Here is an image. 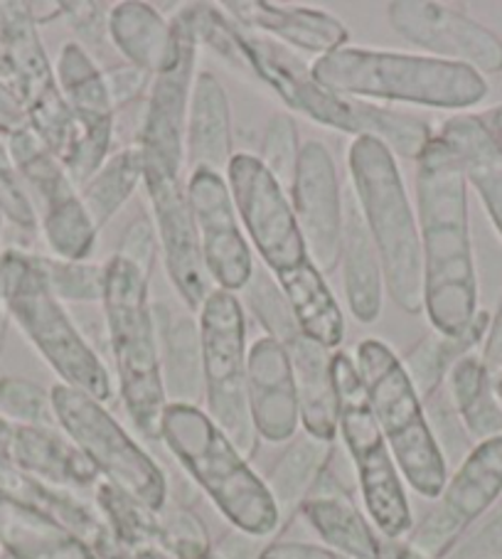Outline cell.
<instances>
[{"label":"cell","instance_id":"11","mask_svg":"<svg viewBox=\"0 0 502 559\" xmlns=\"http://www.w3.org/2000/svg\"><path fill=\"white\" fill-rule=\"evenodd\" d=\"M247 304L268 338L284 345L301 409V427L308 437L335 443L337 437V392L333 378V353L303 335L291 313L282 286L268 269H259L244 288Z\"/></svg>","mask_w":502,"mask_h":559},{"label":"cell","instance_id":"21","mask_svg":"<svg viewBox=\"0 0 502 559\" xmlns=\"http://www.w3.org/2000/svg\"><path fill=\"white\" fill-rule=\"evenodd\" d=\"M143 188L151 200L153 225L166 264V274L188 311L198 313L205 298L215 292L202 264L195 222L182 173L143 170Z\"/></svg>","mask_w":502,"mask_h":559},{"label":"cell","instance_id":"30","mask_svg":"<svg viewBox=\"0 0 502 559\" xmlns=\"http://www.w3.org/2000/svg\"><path fill=\"white\" fill-rule=\"evenodd\" d=\"M274 278L303 335L327 350L340 348L345 341V316L321 269L308 259L288 272L274 274Z\"/></svg>","mask_w":502,"mask_h":559},{"label":"cell","instance_id":"35","mask_svg":"<svg viewBox=\"0 0 502 559\" xmlns=\"http://www.w3.org/2000/svg\"><path fill=\"white\" fill-rule=\"evenodd\" d=\"M443 390L473 443L502 437V407L492 392V372L478 353L453 365Z\"/></svg>","mask_w":502,"mask_h":559},{"label":"cell","instance_id":"46","mask_svg":"<svg viewBox=\"0 0 502 559\" xmlns=\"http://www.w3.org/2000/svg\"><path fill=\"white\" fill-rule=\"evenodd\" d=\"M158 252L160 247H158V235H156V225H153V217L148 212H141V215H136L129 225H125L113 254L136 266L139 272L151 282Z\"/></svg>","mask_w":502,"mask_h":559},{"label":"cell","instance_id":"28","mask_svg":"<svg viewBox=\"0 0 502 559\" xmlns=\"http://www.w3.org/2000/svg\"><path fill=\"white\" fill-rule=\"evenodd\" d=\"M437 136L458 158L466 182L478 192L492 227L502 237V151L482 127L480 114H453L439 123Z\"/></svg>","mask_w":502,"mask_h":559},{"label":"cell","instance_id":"13","mask_svg":"<svg viewBox=\"0 0 502 559\" xmlns=\"http://www.w3.org/2000/svg\"><path fill=\"white\" fill-rule=\"evenodd\" d=\"M225 178L239 225L268 272H288L311 259L298 229L291 195L254 153H235Z\"/></svg>","mask_w":502,"mask_h":559},{"label":"cell","instance_id":"40","mask_svg":"<svg viewBox=\"0 0 502 559\" xmlns=\"http://www.w3.org/2000/svg\"><path fill=\"white\" fill-rule=\"evenodd\" d=\"M35 264L57 301H104V264L67 262V259L57 257H35Z\"/></svg>","mask_w":502,"mask_h":559},{"label":"cell","instance_id":"22","mask_svg":"<svg viewBox=\"0 0 502 559\" xmlns=\"http://www.w3.org/2000/svg\"><path fill=\"white\" fill-rule=\"evenodd\" d=\"M291 202L311 262L323 274L340 264L345 195L331 148L311 139L301 146Z\"/></svg>","mask_w":502,"mask_h":559},{"label":"cell","instance_id":"5","mask_svg":"<svg viewBox=\"0 0 502 559\" xmlns=\"http://www.w3.org/2000/svg\"><path fill=\"white\" fill-rule=\"evenodd\" d=\"M148 288V278L125 259L111 254L104 262L101 308L119 397L141 437L160 441L168 397L163 388L158 331Z\"/></svg>","mask_w":502,"mask_h":559},{"label":"cell","instance_id":"43","mask_svg":"<svg viewBox=\"0 0 502 559\" xmlns=\"http://www.w3.org/2000/svg\"><path fill=\"white\" fill-rule=\"evenodd\" d=\"M160 547L172 559H207L215 549L202 518L182 506L160 510Z\"/></svg>","mask_w":502,"mask_h":559},{"label":"cell","instance_id":"37","mask_svg":"<svg viewBox=\"0 0 502 559\" xmlns=\"http://www.w3.org/2000/svg\"><path fill=\"white\" fill-rule=\"evenodd\" d=\"M94 506L109 525L111 535L129 557L141 547L160 545V513L143 506L109 480H99L94 488Z\"/></svg>","mask_w":502,"mask_h":559},{"label":"cell","instance_id":"41","mask_svg":"<svg viewBox=\"0 0 502 559\" xmlns=\"http://www.w3.org/2000/svg\"><path fill=\"white\" fill-rule=\"evenodd\" d=\"M180 8L188 17L200 50L202 47H207V50H212L219 57V60H225L227 64H235L241 72H249V64L237 43V25L225 11H222V5L186 3Z\"/></svg>","mask_w":502,"mask_h":559},{"label":"cell","instance_id":"50","mask_svg":"<svg viewBox=\"0 0 502 559\" xmlns=\"http://www.w3.org/2000/svg\"><path fill=\"white\" fill-rule=\"evenodd\" d=\"M259 559H347L327 545L301 543V539H276L259 552Z\"/></svg>","mask_w":502,"mask_h":559},{"label":"cell","instance_id":"55","mask_svg":"<svg viewBox=\"0 0 502 559\" xmlns=\"http://www.w3.org/2000/svg\"><path fill=\"white\" fill-rule=\"evenodd\" d=\"M8 313H11V308H8L5 296H0V345H3L5 338V325H8Z\"/></svg>","mask_w":502,"mask_h":559},{"label":"cell","instance_id":"10","mask_svg":"<svg viewBox=\"0 0 502 559\" xmlns=\"http://www.w3.org/2000/svg\"><path fill=\"white\" fill-rule=\"evenodd\" d=\"M205 374V412L231 443L251 459L259 437L247 400V316L237 294L215 288L198 311Z\"/></svg>","mask_w":502,"mask_h":559},{"label":"cell","instance_id":"14","mask_svg":"<svg viewBox=\"0 0 502 559\" xmlns=\"http://www.w3.org/2000/svg\"><path fill=\"white\" fill-rule=\"evenodd\" d=\"M502 496V437L480 441L446 480L429 513L414 523L409 543L431 559H446L468 530Z\"/></svg>","mask_w":502,"mask_h":559},{"label":"cell","instance_id":"16","mask_svg":"<svg viewBox=\"0 0 502 559\" xmlns=\"http://www.w3.org/2000/svg\"><path fill=\"white\" fill-rule=\"evenodd\" d=\"M11 156L27 186L43 200V233L47 247L57 259L86 262L99 239V229L86 215L80 190L74 188L62 163L31 127L11 133Z\"/></svg>","mask_w":502,"mask_h":559},{"label":"cell","instance_id":"29","mask_svg":"<svg viewBox=\"0 0 502 559\" xmlns=\"http://www.w3.org/2000/svg\"><path fill=\"white\" fill-rule=\"evenodd\" d=\"M340 272L343 288L350 313L357 323L372 325L382 313L384 304V274L376 254L370 229L360 207L350 195H345V219H343V245H340Z\"/></svg>","mask_w":502,"mask_h":559},{"label":"cell","instance_id":"9","mask_svg":"<svg viewBox=\"0 0 502 559\" xmlns=\"http://www.w3.org/2000/svg\"><path fill=\"white\" fill-rule=\"evenodd\" d=\"M50 394L57 424L96 474L160 513L168 506V480L148 451L89 394L70 384H55Z\"/></svg>","mask_w":502,"mask_h":559},{"label":"cell","instance_id":"15","mask_svg":"<svg viewBox=\"0 0 502 559\" xmlns=\"http://www.w3.org/2000/svg\"><path fill=\"white\" fill-rule=\"evenodd\" d=\"M172 47L163 70L153 76L146 99V121L141 131L143 170H186V129L190 96L198 76L200 45L182 8L170 17Z\"/></svg>","mask_w":502,"mask_h":559},{"label":"cell","instance_id":"52","mask_svg":"<svg viewBox=\"0 0 502 559\" xmlns=\"http://www.w3.org/2000/svg\"><path fill=\"white\" fill-rule=\"evenodd\" d=\"M380 559H431V557L419 552L407 537L402 539L380 537Z\"/></svg>","mask_w":502,"mask_h":559},{"label":"cell","instance_id":"17","mask_svg":"<svg viewBox=\"0 0 502 559\" xmlns=\"http://www.w3.org/2000/svg\"><path fill=\"white\" fill-rule=\"evenodd\" d=\"M237 43L249 72L259 76L288 109L303 114L325 129L347 133L352 139L362 136L364 102L327 92L313 76L311 62L264 35L237 25Z\"/></svg>","mask_w":502,"mask_h":559},{"label":"cell","instance_id":"20","mask_svg":"<svg viewBox=\"0 0 502 559\" xmlns=\"http://www.w3.org/2000/svg\"><path fill=\"white\" fill-rule=\"evenodd\" d=\"M188 200L202 264L219 292H244L256 272L251 245L239 225L227 178L215 170H190Z\"/></svg>","mask_w":502,"mask_h":559},{"label":"cell","instance_id":"27","mask_svg":"<svg viewBox=\"0 0 502 559\" xmlns=\"http://www.w3.org/2000/svg\"><path fill=\"white\" fill-rule=\"evenodd\" d=\"M231 156H235V133H231L227 90L212 72H198L188 111L186 168H205L225 176Z\"/></svg>","mask_w":502,"mask_h":559},{"label":"cell","instance_id":"34","mask_svg":"<svg viewBox=\"0 0 502 559\" xmlns=\"http://www.w3.org/2000/svg\"><path fill=\"white\" fill-rule=\"evenodd\" d=\"M490 321L492 316L488 311H478L466 331H461L458 335H443L431 331L404 355L402 365L421 402H429L433 394L441 392L453 365L461 358H466V355L476 353V348L486 343Z\"/></svg>","mask_w":502,"mask_h":559},{"label":"cell","instance_id":"1","mask_svg":"<svg viewBox=\"0 0 502 559\" xmlns=\"http://www.w3.org/2000/svg\"><path fill=\"white\" fill-rule=\"evenodd\" d=\"M417 219L423 259V313L443 335H458L478 316L468 182L458 158L433 136L417 160Z\"/></svg>","mask_w":502,"mask_h":559},{"label":"cell","instance_id":"2","mask_svg":"<svg viewBox=\"0 0 502 559\" xmlns=\"http://www.w3.org/2000/svg\"><path fill=\"white\" fill-rule=\"evenodd\" d=\"M327 92L374 104H414L463 114L486 102L488 80L466 64L399 50L347 45L311 62Z\"/></svg>","mask_w":502,"mask_h":559},{"label":"cell","instance_id":"31","mask_svg":"<svg viewBox=\"0 0 502 559\" xmlns=\"http://www.w3.org/2000/svg\"><path fill=\"white\" fill-rule=\"evenodd\" d=\"M11 454L25 471L47 480V486L67 490H92L101 476L92 461L74 443L43 427H21L13 431Z\"/></svg>","mask_w":502,"mask_h":559},{"label":"cell","instance_id":"38","mask_svg":"<svg viewBox=\"0 0 502 559\" xmlns=\"http://www.w3.org/2000/svg\"><path fill=\"white\" fill-rule=\"evenodd\" d=\"M362 136L380 141L394 158L417 163L423 148L437 136V129L417 114H404L392 106L364 102Z\"/></svg>","mask_w":502,"mask_h":559},{"label":"cell","instance_id":"26","mask_svg":"<svg viewBox=\"0 0 502 559\" xmlns=\"http://www.w3.org/2000/svg\"><path fill=\"white\" fill-rule=\"evenodd\" d=\"M158 331L160 374L168 404L205 402V374H202L200 323L192 311H178L168 304H153Z\"/></svg>","mask_w":502,"mask_h":559},{"label":"cell","instance_id":"53","mask_svg":"<svg viewBox=\"0 0 502 559\" xmlns=\"http://www.w3.org/2000/svg\"><path fill=\"white\" fill-rule=\"evenodd\" d=\"M480 121L488 129L490 139L495 141V146L502 151V104L492 106L488 111H480Z\"/></svg>","mask_w":502,"mask_h":559},{"label":"cell","instance_id":"24","mask_svg":"<svg viewBox=\"0 0 502 559\" xmlns=\"http://www.w3.org/2000/svg\"><path fill=\"white\" fill-rule=\"evenodd\" d=\"M222 11L244 31L264 35L288 50L296 47L301 52H311L315 60L343 50L350 43V31L335 15L318 8L266 3V0H229Z\"/></svg>","mask_w":502,"mask_h":559},{"label":"cell","instance_id":"39","mask_svg":"<svg viewBox=\"0 0 502 559\" xmlns=\"http://www.w3.org/2000/svg\"><path fill=\"white\" fill-rule=\"evenodd\" d=\"M13 535L31 559H99L74 533L35 510H15Z\"/></svg>","mask_w":502,"mask_h":559},{"label":"cell","instance_id":"18","mask_svg":"<svg viewBox=\"0 0 502 559\" xmlns=\"http://www.w3.org/2000/svg\"><path fill=\"white\" fill-rule=\"evenodd\" d=\"M55 74L76 129L74 146L62 166L80 190L111 156L116 109L106 90L104 70L80 43L62 45Z\"/></svg>","mask_w":502,"mask_h":559},{"label":"cell","instance_id":"42","mask_svg":"<svg viewBox=\"0 0 502 559\" xmlns=\"http://www.w3.org/2000/svg\"><path fill=\"white\" fill-rule=\"evenodd\" d=\"M301 139H298V127L291 114L278 111L266 123L262 148H259V160L262 166L272 173V176L282 182L291 195L298 158H301Z\"/></svg>","mask_w":502,"mask_h":559},{"label":"cell","instance_id":"33","mask_svg":"<svg viewBox=\"0 0 502 559\" xmlns=\"http://www.w3.org/2000/svg\"><path fill=\"white\" fill-rule=\"evenodd\" d=\"M335 443L321 441L315 437H308L303 431L301 437L288 441V447L276 464L268 471L264 484L272 493L278 518H282V527L301 513L303 503L311 496L318 480L331 468Z\"/></svg>","mask_w":502,"mask_h":559},{"label":"cell","instance_id":"19","mask_svg":"<svg viewBox=\"0 0 502 559\" xmlns=\"http://www.w3.org/2000/svg\"><path fill=\"white\" fill-rule=\"evenodd\" d=\"M387 21L402 40L439 60L466 64L478 74L502 72V40L468 13L437 0H394Z\"/></svg>","mask_w":502,"mask_h":559},{"label":"cell","instance_id":"54","mask_svg":"<svg viewBox=\"0 0 502 559\" xmlns=\"http://www.w3.org/2000/svg\"><path fill=\"white\" fill-rule=\"evenodd\" d=\"M125 559H172V557L160 545H151V547L136 549V552H131Z\"/></svg>","mask_w":502,"mask_h":559},{"label":"cell","instance_id":"7","mask_svg":"<svg viewBox=\"0 0 502 559\" xmlns=\"http://www.w3.org/2000/svg\"><path fill=\"white\" fill-rule=\"evenodd\" d=\"M0 296H5L11 316L60 374L62 384L89 394L101 404L113 397L109 370L67 316L62 301H57L47 288L35 257L11 252L0 259Z\"/></svg>","mask_w":502,"mask_h":559},{"label":"cell","instance_id":"8","mask_svg":"<svg viewBox=\"0 0 502 559\" xmlns=\"http://www.w3.org/2000/svg\"><path fill=\"white\" fill-rule=\"evenodd\" d=\"M333 378L337 392V433L352 459L364 513L382 537H407L414 527L409 496L404 488L407 484L376 424L357 365L345 350L333 353Z\"/></svg>","mask_w":502,"mask_h":559},{"label":"cell","instance_id":"3","mask_svg":"<svg viewBox=\"0 0 502 559\" xmlns=\"http://www.w3.org/2000/svg\"><path fill=\"white\" fill-rule=\"evenodd\" d=\"M160 441L237 533L264 539L282 530L264 478L205 409L195 404H168Z\"/></svg>","mask_w":502,"mask_h":559},{"label":"cell","instance_id":"56","mask_svg":"<svg viewBox=\"0 0 502 559\" xmlns=\"http://www.w3.org/2000/svg\"><path fill=\"white\" fill-rule=\"evenodd\" d=\"M492 392H495V400L500 402V407H502V370L492 374Z\"/></svg>","mask_w":502,"mask_h":559},{"label":"cell","instance_id":"6","mask_svg":"<svg viewBox=\"0 0 502 559\" xmlns=\"http://www.w3.org/2000/svg\"><path fill=\"white\" fill-rule=\"evenodd\" d=\"M352 360L404 484L421 498L437 500L449 480V464L402 358L384 341L364 338Z\"/></svg>","mask_w":502,"mask_h":559},{"label":"cell","instance_id":"23","mask_svg":"<svg viewBox=\"0 0 502 559\" xmlns=\"http://www.w3.org/2000/svg\"><path fill=\"white\" fill-rule=\"evenodd\" d=\"M247 400L256 437L268 443H288L301 429V409L291 360L282 343L262 335L251 343L247 358Z\"/></svg>","mask_w":502,"mask_h":559},{"label":"cell","instance_id":"36","mask_svg":"<svg viewBox=\"0 0 502 559\" xmlns=\"http://www.w3.org/2000/svg\"><path fill=\"white\" fill-rule=\"evenodd\" d=\"M139 186H143L141 146L113 148L111 156L101 163V168L80 188L82 205L99 233L133 198Z\"/></svg>","mask_w":502,"mask_h":559},{"label":"cell","instance_id":"51","mask_svg":"<svg viewBox=\"0 0 502 559\" xmlns=\"http://www.w3.org/2000/svg\"><path fill=\"white\" fill-rule=\"evenodd\" d=\"M480 358L488 365V370L492 374L502 370V304L498 308V313L492 316L488 338L482 343V350H480Z\"/></svg>","mask_w":502,"mask_h":559},{"label":"cell","instance_id":"49","mask_svg":"<svg viewBox=\"0 0 502 559\" xmlns=\"http://www.w3.org/2000/svg\"><path fill=\"white\" fill-rule=\"evenodd\" d=\"M446 559H502V510H498L478 533L463 539Z\"/></svg>","mask_w":502,"mask_h":559},{"label":"cell","instance_id":"4","mask_svg":"<svg viewBox=\"0 0 502 559\" xmlns=\"http://www.w3.org/2000/svg\"><path fill=\"white\" fill-rule=\"evenodd\" d=\"M352 198L370 229L384 274V292L404 313H423V259L419 219L397 158L374 139H352L347 148Z\"/></svg>","mask_w":502,"mask_h":559},{"label":"cell","instance_id":"48","mask_svg":"<svg viewBox=\"0 0 502 559\" xmlns=\"http://www.w3.org/2000/svg\"><path fill=\"white\" fill-rule=\"evenodd\" d=\"M104 82L111 94L113 109L121 111L125 106L143 102L151 92L153 76L129 62H111L104 67Z\"/></svg>","mask_w":502,"mask_h":559},{"label":"cell","instance_id":"12","mask_svg":"<svg viewBox=\"0 0 502 559\" xmlns=\"http://www.w3.org/2000/svg\"><path fill=\"white\" fill-rule=\"evenodd\" d=\"M0 37L11 60V90L23 104L27 123L64 163L74 146V119L57 84L27 3H0Z\"/></svg>","mask_w":502,"mask_h":559},{"label":"cell","instance_id":"44","mask_svg":"<svg viewBox=\"0 0 502 559\" xmlns=\"http://www.w3.org/2000/svg\"><path fill=\"white\" fill-rule=\"evenodd\" d=\"M0 402L5 404L8 412L15 414L17 419L27 421V427H55V409L52 394L27 380H3L0 382Z\"/></svg>","mask_w":502,"mask_h":559},{"label":"cell","instance_id":"45","mask_svg":"<svg viewBox=\"0 0 502 559\" xmlns=\"http://www.w3.org/2000/svg\"><path fill=\"white\" fill-rule=\"evenodd\" d=\"M109 11L111 5L92 3V0H84V3H64L62 17L76 33L74 43H80L84 50L94 57V60L96 55L104 57L111 47Z\"/></svg>","mask_w":502,"mask_h":559},{"label":"cell","instance_id":"32","mask_svg":"<svg viewBox=\"0 0 502 559\" xmlns=\"http://www.w3.org/2000/svg\"><path fill=\"white\" fill-rule=\"evenodd\" d=\"M109 40L123 62L156 76L170 57L172 27L156 5L121 0L109 11Z\"/></svg>","mask_w":502,"mask_h":559},{"label":"cell","instance_id":"47","mask_svg":"<svg viewBox=\"0 0 502 559\" xmlns=\"http://www.w3.org/2000/svg\"><path fill=\"white\" fill-rule=\"evenodd\" d=\"M0 212L23 229H33L37 225L35 207L25 195L15 160L3 143H0Z\"/></svg>","mask_w":502,"mask_h":559},{"label":"cell","instance_id":"25","mask_svg":"<svg viewBox=\"0 0 502 559\" xmlns=\"http://www.w3.org/2000/svg\"><path fill=\"white\" fill-rule=\"evenodd\" d=\"M301 515L318 537L347 559H380V533L350 490L331 468L318 480L301 508Z\"/></svg>","mask_w":502,"mask_h":559}]
</instances>
